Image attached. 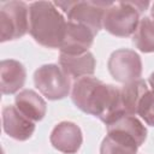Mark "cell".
Returning a JSON list of instances; mask_svg holds the SVG:
<instances>
[{"label":"cell","instance_id":"6da1fadb","mask_svg":"<svg viewBox=\"0 0 154 154\" xmlns=\"http://www.w3.org/2000/svg\"><path fill=\"white\" fill-rule=\"evenodd\" d=\"M71 97L77 108L99 118L106 125L126 114L120 89L91 76L75 81Z\"/></svg>","mask_w":154,"mask_h":154},{"label":"cell","instance_id":"7a4b0ae2","mask_svg":"<svg viewBox=\"0 0 154 154\" xmlns=\"http://www.w3.org/2000/svg\"><path fill=\"white\" fill-rule=\"evenodd\" d=\"M66 20L51 1H35L29 6V32L47 48H60L65 36Z\"/></svg>","mask_w":154,"mask_h":154},{"label":"cell","instance_id":"3957f363","mask_svg":"<svg viewBox=\"0 0 154 154\" xmlns=\"http://www.w3.org/2000/svg\"><path fill=\"white\" fill-rule=\"evenodd\" d=\"M148 6V1L138 0L111 2L103 13L102 28L119 37L134 35L140 23V14L146 11Z\"/></svg>","mask_w":154,"mask_h":154},{"label":"cell","instance_id":"277c9868","mask_svg":"<svg viewBox=\"0 0 154 154\" xmlns=\"http://www.w3.org/2000/svg\"><path fill=\"white\" fill-rule=\"evenodd\" d=\"M112 1H57L54 5L67 14V22L82 24L95 35L102 28L106 8Z\"/></svg>","mask_w":154,"mask_h":154},{"label":"cell","instance_id":"5b68a950","mask_svg":"<svg viewBox=\"0 0 154 154\" xmlns=\"http://www.w3.org/2000/svg\"><path fill=\"white\" fill-rule=\"evenodd\" d=\"M29 30V6L23 1H6L0 5V41L19 38Z\"/></svg>","mask_w":154,"mask_h":154},{"label":"cell","instance_id":"8992f818","mask_svg":"<svg viewBox=\"0 0 154 154\" xmlns=\"http://www.w3.org/2000/svg\"><path fill=\"white\" fill-rule=\"evenodd\" d=\"M34 82L38 91L48 100H61L70 94V77L55 64L40 66L34 73Z\"/></svg>","mask_w":154,"mask_h":154},{"label":"cell","instance_id":"52a82bcc","mask_svg":"<svg viewBox=\"0 0 154 154\" xmlns=\"http://www.w3.org/2000/svg\"><path fill=\"white\" fill-rule=\"evenodd\" d=\"M111 76L119 83L126 84L140 79L142 75V61L140 55L128 48L114 51L107 63Z\"/></svg>","mask_w":154,"mask_h":154},{"label":"cell","instance_id":"ba28073f","mask_svg":"<svg viewBox=\"0 0 154 154\" xmlns=\"http://www.w3.org/2000/svg\"><path fill=\"white\" fill-rule=\"evenodd\" d=\"M95 34L87 26L72 22L66 23L65 36L60 46V53L64 54H83L88 52L94 42Z\"/></svg>","mask_w":154,"mask_h":154},{"label":"cell","instance_id":"9c48e42d","mask_svg":"<svg viewBox=\"0 0 154 154\" xmlns=\"http://www.w3.org/2000/svg\"><path fill=\"white\" fill-rule=\"evenodd\" d=\"M52 146L61 153L75 154L82 146L83 136L79 126L72 122H61L51 132Z\"/></svg>","mask_w":154,"mask_h":154},{"label":"cell","instance_id":"30bf717a","mask_svg":"<svg viewBox=\"0 0 154 154\" xmlns=\"http://www.w3.org/2000/svg\"><path fill=\"white\" fill-rule=\"evenodd\" d=\"M4 131L17 141H26L35 131V123L19 112L16 106L8 105L2 109Z\"/></svg>","mask_w":154,"mask_h":154},{"label":"cell","instance_id":"8fae6325","mask_svg":"<svg viewBox=\"0 0 154 154\" xmlns=\"http://www.w3.org/2000/svg\"><path fill=\"white\" fill-rule=\"evenodd\" d=\"M59 65L69 77L79 79L91 76L95 72L96 61L93 53H90L89 51L77 55L60 53Z\"/></svg>","mask_w":154,"mask_h":154},{"label":"cell","instance_id":"7c38bea8","mask_svg":"<svg viewBox=\"0 0 154 154\" xmlns=\"http://www.w3.org/2000/svg\"><path fill=\"white\" fill-rule=\"evenodd\" d=\"M107 134L124 136L132 140L141 147L147 138V129L135 116L123 114L112 123L107 124Z\"/></svg>","mask_w":154,"mask_h":154},{"label":"cell","instance_id":"4fadbf2b","mask_svg":"<svg viewBox=\"0 0 154 154\" xmlns=\"http://www.w3.org/2000/svg\"><path fill=\"white\" fill-rule=\"evenodd\" d=\"M26 71L22 63L6 59L0 63V88L2 94H14L25 83Z\"/></svg>","mask_w":154,"mask_h":154},{"label":"cell","instance_id":"5bb4252c","mask_svg":"<svg viewBox=\"0 0 154 154\" xmlns=\"http://www.w3.org/2000/svg\"><path fill=\"white\" fill-rule=\"evenodd\" d=\"M14 103L19 112L34 123L42 120L47 112L46 101L31 89L19 91L14 97Z\"/></svg>","mask_w":154,"mask_h":154},{"label":"cell","instance_id":"9a60e30c","mask_svg":"<svg viewBox=\"0 0 154 154\" xmlns=\"http://www.w3.org/2000/svg\"><path fill=\"white\" fill-rule=\"evenodd\" d=\"M149 90L147 87V83L143 79H137L130 83L124 84L120 88L122 94V101L126 114L136 116L137 114V107L142 99V96Z\"/></svg>","mask_w":154,"mask_h":154},{"label":"cell","instance_id":"2e32d148","mask_svg":"<svg viewBox=\"0 0 154 154\" xmlns=\"http://www.w3.org/2000/svg\"><path fill=\"white\" fill-rule=\"evenodd\" d=\"M138 148L137 143L130 138L107 134L101 143L100 154H137Z\"/></svg>","mask_w":154,"mask_h":154},{"label":"cell","instance_id":"e0dca14e","mask_svg":"<svg viewBox=\"0 0 154 154\" xmlns=\"http://www.w3.org/2000/svg\"><path fill=\"white\" fill-rule=\"evenodd\" d=\"M132 42L143 53L154 52V22L150 18L144 17L140 20L132 36Z\"/></svg>","mask_w":154,"mask_h":154},{"label":"cell","instance_id":"ac0fdd59","mask_svg":"<svg viewBox=\"0 0 154 154\" xmlns=\"http://www.w3.org/2000/svg\"><path fill=\"white\" fill-rule=\"evenodd\" d=\"M136 116H140L148 125L154 126V91L153 90H148L142 96L137 107Z\"/></svg>","mask_w":154,"mask_h":154},{"label":"cell","instance_id":"d6986e66","mask_svg":"<svg viewBox=\"0 0 154 154\" xmlns=\"http://www.w3.org/2000/svg\"><path fill=\"white\" fill-rule=\"evenodd\" d=\"M149 84H150V88H152V90L154 91V72L149 76Z\"/></svg>","mask_w":154,"mask_h":154},{"label":"cell","instance_id":"ffe728a7","mask_svg":"<svg viewBox=\"0 0 154 154\" xmlns=\"http://www.w3.org/2000/svg\"><path fill=\"white\" fill-rule=\"evenodd\" d=\"M150 16H152V20L154 22V2H153V5H152V10H150Z\"/></svg>","mask_w":154,"mask_h":154}]
</instances>
